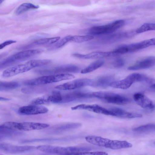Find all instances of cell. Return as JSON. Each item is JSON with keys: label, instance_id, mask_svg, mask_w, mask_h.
Segmentation results:
<instances>
[{"label": "cell", "instance_id": "cell-25", "mask_svg": "<svg viewBox=\"0 0 155 155\" xmlns=\"http://www.w3.org/2000/svg\"><path fill=\"white\" fill-rule=\"evenodd\" d=\"M132 130L141 133H146L153 132L155 130V125L154 124H149L143 125L134 128Z\"/></svg>", "mask_w": 155, "mask_h": 155}, {"label": "cell", "instance_id": "cell-20", "mask_svg": "<svg viewBox=\"0 0 155 155\" xmlns=\"http://www.w3.org/2000/svg\"><path fill=\"white\" fill-rule=\"evenodd\" d=\"M133 83V81L128 76L124 79L112 81L109 86L115 88L127 89L129 88Z\"/></svg>", "mask_w": 155, "mask_h": 155}, {"label": "cell", "instance_id": "cell-32", "mask_svg": "<svg viewBox=\"0 0 155 155\" xmlns=\"http://www.w3.org/2000/svg\"><path fill=\"white\" fill-rule=\"evenodd\" d=\"M16 42V41H15L12 40L6 41L0 44V50L3 49L8 45L15 43Z\"/></svg>", "mask_w": 155, "mask_h": 155}, {"label": "cell", "instance_id": "cell-23", "mask_svg": "<svg viewBox=\"0 0 155 155\" xmlns=\"http://www.w3.org/2000/svg\"><path fill=\"white\" fill-rule=\"evenodd\" d=\"M39 6L29 3H25L19 5L16 9L15 13L17 15H20L30 9L38 8Z\"/></svg>", "mask_w": 155, "mask_h": 155}, {"label": "cell", "instance_id": "cell-34", "mask_svg": "<svg viewBox=\"0 0 155 155\" xmlns=\"http://www.w3.org/2000/svg\"><path fill=\"white\" fill-rule=\"evenodd\" d=\"M4 0H0V4L4 1Z\"/></svg>", "mask_w": 155, "mask_h": 155}, {"label": "cell", "instance_id": "cell-21", "mask_svg": "<svg viewBox=\"0 0 155 155\" xmlns=\"http://www.w3.org/2000/svg\"><path fill=\"white\" fill-rule=\"evenodd\" d=\"M111 76H104L100 77L94 80H92L91 86L104 87L109 86L113 81Z\"/></svg>", "mask_w": 155, "mask_h": 155}, {"label": "cell", "instance_id": "cell-18", "mask_svg": "<svg viewBox=\"0 0 155 155\" xmlns=\"http://www.w3.org/2000/svg\"><path fill=\"white\" fill-rule=\"evenodd\" d=\"M109 110L113 113L114 116L120 118H134L142 117L140 114L127 112L119 108L114 107Z\"/></svg>", "mask_w": 155, "mask_h": 155}, {"label": "cell", "instance_id": "cell-30", "mask_svg": "<svg viewBox=\"0 0 155 155\" xmlns=\"http://www.w3.org/2000/svg\"><path fill=\"white\" fill-rule=\"evenodd\" d=\"M108 154L107 152L103 151H87L80 152L78 153L77 155H107Z\"/></svg>", "mask_w": 155, "mask_h": 155}, {"label": "cell", "instance_id": "cell-5", "mask_svg": "<svg viewBox=\"0 0 155 155\" xmlns=\"http://www.w3.org/2000/svg\"><path fill=\"white\" fill-rule=\"evenodd\" d=\"M75 78L69 74L62 73L40 77L25 81L24 84L27 86H36L69 80Z\"/></svg>", "mask_w": 155, "mask_h": 155}, {"label": "cell", "instance_id": "cell-27", "mask_svg": "<svg viewBox=\"0 0 155 155\" xmlns=\"http://www.w3.org/2000/svg\"><path fill=\"white\" fill-rule=\"evenodd\" d=\"M94 38V36L91 35L72 36L71 41L80 43L90 41Z\"/></svg>", "mask_w": 155, "mask_h": 155}, {"label": "cell", "instance_id": "cell-1", "mask_svg": "<svg viewBox=\"0 0 155 155\" xmlns=\"http://www.w3.org/2000/svg\"><path fill=\"white\" fill-rule=\"evenodd\" d=\"M51 62L49 59L33 60L24 64L10 67L4 70L2 73L4 78H9L28 71L34 68L47 65Z\"/></svg>", "mask_w": 155, "mask_h": 155}, {"label": "cell", "instance_id": "cell-17", "mask_svg": "<svg viewBox=\"0 0 155 155\" xmlns=\"http://www.w3.org/2000/svg\"><path fill=\"white\" fill-rule=\"evenodd\" d=\"M74 57L83 59H93L104 58L112 56L111 52L96 51L83 54L75 53L72 54Z\"/></svg>", "mask_w": 155, "mask_h": 155}, {"label": "cell", "instance_id": "cell-14", "mask_svg": "<svg viewBox=\"0 0 155 155\" xmlns=\"http://www.w3.org/2000/svg\"><path fill=\"white\" fill-rule=\"evenodd\" d=\"M133 97L137 104L144 109L149 111H152L154 109L153 102L144 94L136 93L134 94Z\"/></svg>", "mask_w": 155, "mask_h": 155}, {"label": "cell", "instance_id": "cell-26", "mask_svg": "<svg viewBox=\"0 0 155 155\" xmlns=\"http://www.w3.org/2000/svg\"><path fill=\"white\" fill-rule=\"evenodd\" d=\"M60 38L59 37L41 38L35 40L34 43L37 45L53 44L58 41Z\"/></svg>", "mask_w": 155, "mask_h": 155}, {"label": "cell", "instance_id": "cell-19", "mask_svg": "<svg viewBox=\"0 0 155 155\" xmlns=\"http://www.w3.org/2000/svg\"><path fill=\"white\" fill-rule=\"evenodd\" d=\"M81 125L80 123H70L60 124L53 127L51 130L54 133H59L65 131L76 129Z\"/></svg>", "mask_w": 155, "mask_h": 155}, {"label": "cell", "instance_id": "cell-33", "mask_svg": "<svg viewBox=\"0 0 155 155\" xmlns=\"http://www.w3.org/2000/svg\"><path fill=\"white\" fill-rule=\"evenodd\" d=\"M10 100V99L6 98L0 97V101H8Z\"/></svg>", "mask_w": 155, "mask_h": 155}, {"label": "cell", "instance_id": "cell-3", "mask_svg": "<svg viewBox=\"0 0 155 155\" xmlns=\"http://www.w3.org/2000/svg\"><path fill=\"white\" fill-rule=\"evenodd\" d=\"M36 148L42 152L61 155H76L78 153L90 150V147H62L48 145H38Z\"/></svg>", "mask_w": 155, "mask_h": 155}, {"label": "cell", "instance_id": "cell-29", "mask_svg": "<svg viewBox=\"0 0 155 155\" xmlns=\"http://www.w3.org/2000/svg\"><path fill=\"white\" fill-rule=\"evenodd\" d=\"M155 29V25L154 23H146L143 24L136 31V33H140L145 31L154 30Z\"/></svg>", "mask_w": 155, "mask_h": 155}, {"label": "cell", "instance_id": "cell-2", "mask_svg": "<svg viewBox=\"0 0 155 155\" xmlns=\"http://www.w3.org/2000/svg\"><path fill=\"white\" fill-rule=\"evenodd\" d=\"M85 139L87 142L91 144L113 150L132 147L131 143L126 141L111 140L96 136H88L85 137Z\"/></svg>", "mask_w": 155, "mask_h": 155}, {"label": "cell", "instance_id": "cell-9", "mask_svg": "<svg viewBox=\"0 0 155 155\" xmlns=\"http://www.w3.org/2000/svg\"><path fill=\"white\" fill-rule=\"evenodd\" d=\"M80 70L78 66L72 64H65L50 68L42 69L35 71L41 74H58L64 73H76Z\"/></svg>", "mask_w": 155, "mask_h": 155}, {"label": "cell", "instance_id": "cell-13", "mask_svg": "<svg viewBox=\"0 0 155 155\" xmlns=\"http://www.w3.org/2000/svg\"><path fill=\"white\" fill-rule=\"evenodd\" d=\"M36 148L31 146H19L3 143H0V150L11 153H23L34 149Z\"/></svg>", "mask_w": 155, "mask_h": 155}, {"label": "cell", "instance_id": "cell-8", "mask_svg": "<svg viewBox=\"0 0 155 155\" xmlns=\"http://www.w3.org/2000/svg\"><path fill=\"white\" fill-rule=\"evenodd\" d=\"M92 94L93 96L110 103L122 105L130 101L127 97L112 92L98 91L93 92Z\"/></svg>", "mask_w": 155, "mask_h": 155}, {"label": "cell", "instance_id": "cell-4", "mask_svg": "<svg viewBox=\"0 0 155 155\" xmlns=\"http://www.w3.org/2000/svg\"><path fill=\"white\" fill-rule=\"evenodd\" d=\"M43 49L28 50L18 52L0 61V69L10 66L43 52Z\"/></svg>", "mask_w": 155, "mask_h": 155}, {"label": "cell", "instance_id": "cell-28", "mask_svg": "<svg viewBox=\"0 0 155 155\" xmlns=\"http://www.w3.org/2000/svg\"><path fill=\"white\" fill-rule=\"evenodd\" d=\"M71 35H68L65 37L60 40H59L52 46L51 47V49H56L60 48L68 42L71 41Z\"/></svg>", "mask_w": 155, "mask_h": 155}, {"label": "cell", "instance_id": "cell-31", "mask_svg": "<svg viewBox=\"0 0 155 155\" xmlns=\"http://www.w3.org/2000/svg\"><path fill=\"white\" fill-rule=\"evenodd\" d=\"M124 64V61L121 58L116 59L113 63V66L116 68H119L122 67Z\"/></svg>", "mask_w": 155, "mask_h": 155}, {"label": "cell", "instance_id": "cell-15", "mask_svg": "<svg viewBox=\"0 0 155 155\" xmlns=\"http://www.w3.org/2000/svg\"><path fill=\"white\" fill-rule=\"evenodd\" d=\"M154 57H148L142 58L138 61L134 65L128 68L129 70L135 71L149 68L154 65Z\"/></svg>", "mask_w": 155, "mask_h": 155}, {"label": "cell", "instance_id": "cell-7", "mask_svg": "<svg viewBox=\"0 0 155 155\" xmlns=\"http://www.w3.org/2000/svg\"><path fill=\"white\" fill-rule=\"evenodd\" d=\"M124 20H118L108 24L94 26L89 31L91 35H99L112 33L122 27L125 24Z\"/></svg>", "mask_w": 155, "mask_h": 155}, {"label": "cell", "instance_id": "cell-10", "mask_svg": "<svg viewBox=\"0 0 155 155\" xmlns=\"http://www.w3.org/2000/svg\"><path fill=\"white\" fill-rule=\"evenodd\" d=\"M92 79L81 78L76 79L56 86L55 88L62 91L74 90L86 86H91Z\"/></svg>", "mask_w": 155, "mask_h": 155}, {"label": "cell", "instance_id": "cell-24", "mask_svg": "<svg viewBox=\"0 0 155 155\" xmlns=\"http://www.w3.org/2000/svg\"><path fill=\"white\" fill-rule=\"evenodd\" d=\"M19 84L15 82H6L0 81V91H7L12 90L18 87Z\"/></svg>", "mask_w": 155, "mask_h": 155}, {"label": "cell", "instance_id": "cell-22", "mask_svg": "<svg viewBox=\"0 0 155 155\" xmlns=\"http://www.w3.org/2000/svg\"><path fill=\"white\" fill-rule=\"evenodd\" d=\"M104 63V60L100 59L97 60L89 65L87 67L82 70L81 73L85 74L91 72L102 66Z\"/></svg>", "mask_w": 155, "mask_h": 155}, {"label": "cell", "instance_id": "cell-16", "mask_svg": "<svg viewBox=\"0 0 155 155\" xmlns=\"http://www.w3.org/2000/svg\"><path fill=\"white\" fill-rule=\"evenodd\" d=\"M154 38L146 40L136 43L125 45L127 53L145 48L155 45Z\"/></svg>", "mask_w": 155, "mask_h": 155}, {"label": "cell", "instance_id": "cell-12", "mask_svg": "<svg viewBox=\"0 0 155 155\" xmlns=\"http://www.w3.org/2000/svg\"><path fill=\"white\" fill-rule=\"evenodd\" d=\"M48 108L40 105L31 104L20 107L18 113L23 115H34L45 114L48 112Z\"/></svg>", "mask_w": 155, "mask_h": 155}, {"label": "cell", "instance_id": "cell-11", "mask_svg": "<svg viewBox=\"0 0 155 155\" xmlns=\"http://www.w3.org/2000/svg\"><path fill=\"white\" fill-rule=\"evenodd\" d=\"M72 110H84L93 112L98 114L113 116V113L109 110L97 104H81L71 107Z\"/></svg>", "mask_w": 155, "mask_h": 155}, {"label": "cell", "instance_id": "cell-6", "mask_svg": "<svg viewBox=\"0 0 155 155\" xmlns=\"http://www.w3.org/2000/svg\"><path fill=\"white\" fill-rule=\"evenodd\" d=\"M6 126L9 129L14 130L31 131L43 129L48 127L49 125L47 124L41 123L8 121Z\"/></svg>", "mask_w": 155, "mask_h": 155}]
</instances>
